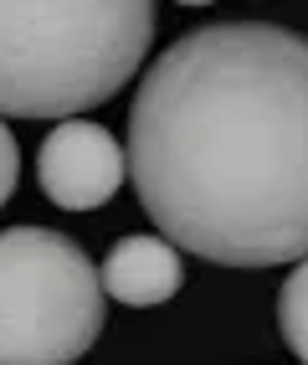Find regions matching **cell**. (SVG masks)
<instances>
[{
    "instance_id": "cell-1",
    "label": "cell",
    "mask_w": 308,
    "mask_h": 365,
    "mask_svg": "<svg viewBox=\"0 0 308 365\" xmlns=\"http://www.w3.org/2000/svg\"><path fill=\"white\" fill-rule=\"evenodd\" d=\"M129 175L170 247L216 267L308 257V36L267 21L185 31L139 78Z\"/></svg>"
},
{
    "instance_id": "cell-2",
    "label": "cell",
    "mask_w": 308,
    "mask_h": 365,
    "mask_svg": "<svg viewBox=\"0 0 308 365\" xmlns=\"http://www.w3.org/2000/svg\"><path fill=\"white\" fill-rule=\"evenodd\" d=\"M144 0H0V113L67 118L108 103L149 57Z\"/></svg>"
},
{
    "instance_id": "cell-3",
    "label": "cell",
    "mask_w": 308,
    "mask_h": 365,
    "mask_svg": "<svg viewBox=\"0 0 308 365\" xmlns=\"http://www.w3.org/2000/svg\"><path fill=\"white\" fill-rule=\"evenodd\" d=\"M103 334L92 257L52 227L0 232V365H73Z\"/></svg>"
},
{
    "instance_id": "cell-4",
    "label": "cell",
    "mask_w": 308,
    "mask_h": 365,
    "mask_svg": "<svg viewBox=\"0 0 308 365\" xmlns=\"http://www.w3.org/2000/svg\"><path fill=\"white\" fill-rule=\"evenodd\" d=\"M36 180L46 201L62 211H92L118 196L124 185V150L118 139L92 124V118H62V124L41 139L36 155Z\"/></svg>"
},
{
    "instance_id": "cell-5",
    "label": "cell",
    "mask_w": 308,
    "mask_h": 365,
    "mask_svg": "<svg viewBox=\"0 0 308 365\" xmlns=\"http://www.w3.org/2000/svg\"><path fill=\"white\" fill-rule=\"evenodd\" d=\"M98 283L103 294L129 304V309H149V304H164L180 294L185 283V262H180V247H170L159 232H134V237H118L103 267H98Z\"/></svg>"
},
{
    "instance_id": "cell-6",
    "label": "cell",
    "mask_w": 308,
    "mask_h": 365,
    "mask_svg": "<svg viewBox=\"0 0 308 365\" xmlns=\"http://www.w3.org/2000/svg\"><path fill=\"white\" fill-rule=\"evenodd\" d=\"M277 329H282V345L308 365V257L293 262V273L277 288Z\"/></svg>"
},
{
    "instance_id": "cell-7",
    "label": "cell",
    "mask_w": 308,
    "mask_h": 365,
    "mask_svg": "<svg viewBox=\"0 0 308 365\" xmlns=\"http://www.w3.org/2000/svg\"><path fill=\"white\" fill-rule=\"evenodd\" d=\"M16 175H21V150H16V139H11V129H6V118H0V206L11 201Z\"/></svg>"
}]
</instances>
